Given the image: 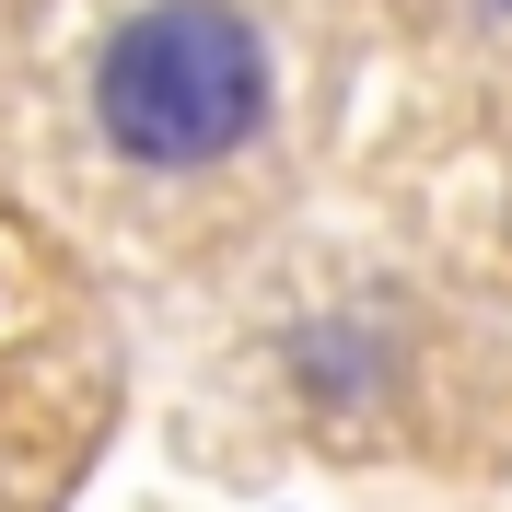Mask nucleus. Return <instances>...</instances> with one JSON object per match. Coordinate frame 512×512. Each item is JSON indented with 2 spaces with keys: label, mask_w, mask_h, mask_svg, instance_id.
I'll return each mask as SVG.
<instances>
[{
  "label": "nucleus",
  "mask_w": 512,
  "mask_h": 512,
  "mask_svg": "<svg viewBox=\"0 0 512 512\" xmlns=\"http://www.w3.org/2000/svg\"><path fill=\"white\" fill-rule=\"evenodd\" d=\"M280 70L233 0H140L94 47V128L140 175H210L268 128Z\"/></svg>",
  "instance_id": "1"
},
{
  "label": "nucleus",
  "mask_w": 512,
  "mask_h": 512,
  "mask_svg": "<svg viewBox=\"0 0 512 512\" xmlns=\"http://www.w3.org/2000/svg\"><path fill=\"white\" fill-rule=\"evenodd\" d=\"M291 384L315 408H373L396 384V338L373 315H326V326H291Z\"/></svg>",
  "instance_id": "2"
},
{
  "label": "nucleus",
  "mask_w": 512,
  "mask_h": 512,
  "mask_svg": "<svg viewBox=\"0 0 512 512\" xmlns=\"http://www.w3.org/2000/svg\"><path fill=\"white\" fill-rule=\"evenodd\" d=\"M501 12H512V0H501Z\"/></svg>",
  "instance_id": "3"
}]
</instances>
